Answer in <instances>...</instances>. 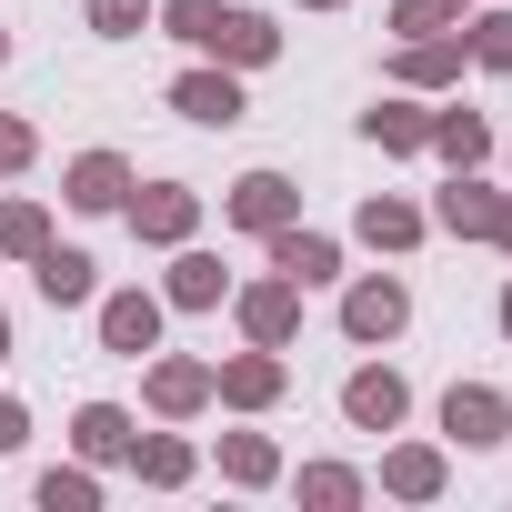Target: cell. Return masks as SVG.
<instances>
[{"label":"cell","instance_id":"obj_1","mask_svg":"<svg viewBox=\"0 0 512 512\" xmlns=\"http://www.w3.org/2000/svg\"><path fill=\"white\" fill-rule=\"evenodd\" d=\"M402 332H412V282H402V272H362V282L342 292V342L392 352Z\"/></svg>","mask_w":512,"mask_h":512},{"label":"cell","instance_id":"obj_2","mask_svg":"<svg viewBox=\"0 0 512 512\" xmlns=\"http://www.w3.org/2000/svg\"><path fill=\"white\" fill-rule=\"evenodd\" d=\"M282 392H292V362H282L272 342H241V352L211 362V402H221V412H272Z\"/></svg>","mask_w":512,"mask_h":512},{"label":"cell","instance_id":"obj_3","mask_svg":"<svg viewBox=\"0 0 512 512\" xmlns=\"http://www.w3.org/2000/svg\"><path fill=\"white\" fill-rule=\"evenodd\" d=\"M121 221H131V241H151V251H181V241L201 231V191H191V181H131Z\"/></svg>","mask_w":512,"mask_h":512},{"label":"cell","instance_id":"obj_4","mask_svg":"<svg viewBox=\"0 0 512 512\" xmlns=\"http://www.w3.org/2000/svg\"><path fill=\"white\" fill-rule=\"evenodd\" d=\"M442 442L452 452H502L512 442V392L502 382H452L442 392Z\"/></svg>","mask_w":512,"mask_h":512},{"label":"cell","instance_id":"obj_5","mask_svg":"<svg viewBox=\"0 0 512 512\" xmlns=\"http://www.w3.org/2000/svg\"><path fill=\"white\" fill-rule=\"evenodd\" d=\"M91 322H101V352H121V362H151V352H161V322H171V302L131 282V292H101V302H91Z\"/></svg>","mask_w":512,"mask_h":512},{"label":"cell","instance_id":"obj_6","mask_svg":"<svg viewBox=\"0 0 512 512\" xmlns=\"http://www.w3.org/2000/svg\"><path fill=\"white\" fill-rule=\"evenodd\" d=\"M221 221L251 231V241H272L282 221H302V181H292V171H241V181L221 191Z\"/></svg>","mask_w":512,"mask_h":512},{"label":"cell","instance_id":"obj_7","mask_svg":"<svg viewBox=\"0 0 512 512\" xmlns=\"http://www.w3.org/2000/svg\"><path fill=\"white\" fill-rule=\"evenodd\" d=\"M231 312H241V342H272V352L302 342V282H282V272L231 282Z\"/></svg>","mask_w":512,"mask_h":512},{"label":"cell","instance_id":"obj_8","mask_svg":"<svg viewBox=\"0 0 512 512\" xmlns=\"http://www.w3.org/2000/svg\"><path fill=\"white\" fill-rule=\"evenodd\" d=\"M171 111H181L191 131H231V121H251V101H241V71H231V61H191V71L171 81Z\"/></svg>","mask_w":512,"mask_h":512},{"label":"cell","instance_id":"obj_9","mask_svg":"<svg viewBox=\"0 0 512 512\" xmlns=\"http://www.w3.org/2000/svg\"><path fill=\"white\" fill-rule=\"evenodd\" d=\"M342 422H352V432H402V422H412V382H402L392 362H352V372H342Z\"/></svg>","mask_w":512,"mask_h":512},{"label":"cell","instance_id":"obj_10","mask_svg":"<svg viewBox=\"0 0 512 512\" xmlns=\"http://www.w3.org/2000/svg\"><path fill=\"white\" fill-rule=\"evenodd\" d=\"M141 402H151V422H191V412H211V362H191V352H151Z\"/></svg>","mask_w":512,"mask_h":512},{"label":"cell","instance_id":"obj_11","mask_svg":"<svg viewBox=\"0 0 512 512\" xmlns=\"http://www.w3.org/2000/svg\"><path fill=\"white\" fill-rule=\"evenodd\" d=\"M262 262H272L282 282L322 292V282H342V241H332V231H312V221H282V231L262 241Z\"/></svg>","mask_w":512,"mask_h":512},{"label":"cell","instance_id":"obj_12","mask_svg":"<svg viewBox=\"0 0 512 512\" xmlns=\"http://www.w3.org/2000/svg\"><path fill=\"white\" fill-rule=\"evenodd\" d=\"M31 292H41L51 312H81V302H101V262L71 251V241H41V251H31Z\"/></svg>","mask_w":512,"mask_h":512},{"label":"cell","instance_id":"obj_13","mask_svg":"<svg viewBox=\"0 0 512 512\" xmlns=\"http://www.w3.org/2000/svg\"><path fill=\"white\" fill-rule=\"evenodd\" d=\"M352 131H362V141H372L382 161H412V151L432 141V111H422V91H382V101H372V111H362Z\"/></svg>","mask_w":512,"mask_h":512},{"label":"cell","instance_id":"obj_14","mask_svg":"<svg viewBox=\"0 0 512 512\" xmlns=\"http://www.w3.org/2000/svg\"><path fill=\"white\" fill-rule=\"evenodd\" d=\"M201 61L272 71V61H282V21H272V11H221V31H211V51H201Z\"/></svg>","mask_w":512,"mask_h":512},{"label":"cell","instance_id":"obj_15","mask_svg":"<svg viewBox=\"0 0 512 512\" xmlns=\"http://www.w3.org/2000/svg\"><path fill=\"white\" fill-rule=\"evenodd\" d=\"M161 302H171V312H221V302H231L221 251H191V241H181V251H171V272H161Z\"/></svg>","mask_w":512,"mask_h":512},{"label":"cell","instance_id":"obj_16","mask_svg":"<svg viewBox=\"0 0 512 512\" xmlns=\"http://www.w3.org/2000/svg\"><path fill=\"white\" fill-rule=\"evenodd\" d=\"M462 61H472V51H462V31H432V41H402V51H392V81L432 101V91H452V81H462Z\"/></svg>","mask_w":512,"mask_h":512},{"label":"cell","instance_id":"obj_17","mask_svg":"<svg viewBox=\"0 0 512 512\" xmlns=\"http://www.w3.org/2000/svg\"><path fill=\"white\" fill-rule=\"evenodd\" d=\"M61 201H71V211H91V221H101V211H121V201H131V161H121V151H81V161L61 171Z\"/></svg>","mask_w":512,"mask_h":512},{"label":"cell","instance_id":"obj_18","mask_svg":"<svg viewBox=\"0 0 512 512\" xmlns=\"http://www.w3.org/2000/svg\"><path fill=\"white\" fill-rule=\"evenodd\" d=\"M442 482H452V452L442 442H392L382 452V492L392 502H442Z\"/></svg>","mask_w":512,"mask_h":512},{"label":"cell","instance_id":"obj_19","mask_svg":"<svg viewBox=\"0 0 512 512\" xmlns=\"http://www.w3.org/2000/svg\"><path fill=\"white\" fill-rule=\"evenodd\" d=\"M492 201H502V191H492L482 171H452V181L432 191V231H452V241H482V231H492Z\"/></svg>","mask_w":512,"mask_h":512},{"label":"cell","instance_id":"obj_20","mask_svg":"<svg viewBox=\"0 0 512 512\" xmlns=\"http://www.w3.org/2000/svg\"><path fill=\"white\" fill-rule=\"evenodd\" d=\"M422 231H432V211H412L402 191H372L352 211V241H372V251H422Z\"/></svg>","mask_w":512,"mask_h":512},{"label":"cell","instance_id":"obj_21","mask_svg":"<svg viewBox=\"0 0 512 512\" xmlns=\"http://www.w3.org/2000/svg\"><path fill=\"white\" fill-rule=\"evenodd\" d=\"M131 442H141V422H131L121 402H81V412H71V452H81L91 472H101V462H131Z\"/></svg>","mask_w":512,"mask_h":512},{"label":"cell","instance_id":"obj_22","mask_svg":"<svg viewBox=\"0 0 512 512\" xmlns=\"http://www.w3.org/2000/svg\"><path fill=\"white\" fill-rule=\"evenodd\" d=\"M191 472H201V452H191V442H181V432H171V422H161V432H141V442H131V482H141V492H181V482H191Z\"/></svg>","mask_w":512,"mask_h":512},{"label":"cell","instance_id":"obj_23","mask_svg":"<svg viewBox=\"0 0 512 512\" xmlns=\"http://www.w3.org/2000/svg\"><path fill=\"white\" fill-rule=\"evenodd\" d=\"M442 171H482L492 161V121L482 111H432V141H422Z\"/></svg>","mask_w":512,"mask_h":512},{"label":"cell","instance_id":"obj_24","mask_svg":"<svg viewBox=\"0 0 512 512\" xmlns=\"http://www.w3.org/2000/svg\"><path fill=\"white\" fill-rule=\"evenodd\" d=\"M221 482L231 492H272L282 482V442L272 432H221Z\"/></svg>","mask_w":512,"mask_h":512},{"label":"cell","instance_id":"obj_25","mask_svg":"<svg viewBox=\"0 0 512 512\" xmlns=\"http://www.w3.org/2000/svg\"><path fill=\"white\" fill-rule=\"evenodd\" d=\"M462 51L492 71V81H512V11L492 0V11H462Z\"/></svg>","mask_w":512,"mask_h":512},{"label":"cell","instance_id":"obj_26","mask_svg":"<svg viewBox=\"0 0 512 512\" xmlns=\"http://www.w3.org/2000/svg\"><path fill=\"white\" fill-rule=\"evenodd\" d=\"M292 492H302L312 512H352V502H362L372 482H362L352 462H302V472H292Z\"/></svg>","mask_w":512,"mask_h":512},{"label":"cell","instance_id":"obj_27","mask_svg":"<svg viewBox=\"0 0 512 512\" xmlns=\"http://www.w3.org/2000/svg\"><path fill=\"white\" fill-rule=\"evenodd\" d=\"M31 492H41V512H101V472L91 462H51Z\"/></svg>","mask_w":512,"mask_h":512},{"label":"cell","instance_id":"obj_28","mask_svg":"<svg viewBox=\"0 0 512 512\" xmlns=\"http://www.w3.org/2000/svg\"><path fill=\"white\" fill-rule=\"evenodd\" d=\"M41 241H51V211L31 191H11V201H0V262H31Z\"/></svg>","mask_w":512,"mask_h":512},{"label":"cell","instance_id":"obj_29","mask_svg":"<svg viewBox=\"0 0 512 512\" xmlns=\"http://www.w3.org/2000/svg\"><path fill=\"white\" fill-rule=\"evenodd\" d=\"M151 31H171V41L211 51V31H221V0H161V11H151Z\"/></svg>","mask_w":512,"mask_h":512},{"label":"cell","instance_id":"obj_30","mask_svg":"<svg viewBox=\"0 0 512 512\" xmlns=\"http://www.w3.org/2000/svg\"><path fill=\"white\" fill-rule=\"evenodd\" d=\"M151 11H161V0H81V21H91L101 41H141V31H151Z\"/></svg>","mask_w":512,"mask_h":512},{"label":"cell","instance_id":"obj_31","mask_svg":"<svg viewBox=\"0 0 512 512\" xmlns=\"http://www.w3.org/2000/svg\"><path fill=\"white\" fill-rule=\"evenodd\" d=\"M392 31H402V41H432V31H462V0H392Z\"/></svg>","mask_w":512,"mask_h":512},{"label":"cell","instance_id":"obj_32","mask_svg":"<svg viewBox=\"0 0 512 512\" xmlns=\"http://www.w3.org/2000/svg\"><path fill=\"white\" fill-rule=\"evenodd\" d=\"M31 161H41V131H31L21 111H0V181H21Z\"/></svg>","mask_w":512,"mask_h":512},{"label":"cell","instance_id":"obj_33","mask_svg":"<svg viewBox=\"0 0 512 512\" xmlns=\"http://www.w3.org/2000/svg\"><path fill=\"white\" fill-rule=\"evenodd\" d=\"M21 442H31V412H21V392H0V462H11Z\"/></svg>","mask_w":512,"mask_h":512},{"label":"cell","instance_id":"obj_34","mask_svg":"<svg viewBox=\"0 0 512 512\" xmlns=\"http://www.w3.org/2000/svg\"><path fill=\"white\" fill-rule=\"evenodd\" d=\"M482 241H492V251H512V191L492 201V231H482Z\"/></svg>","mask_w":512,"mask_h":512},{"label":"cell","instance_id":"obj_35","mask_svg":"<svg viewBox=\"0 0 512 512\" xmlns=\"http://www.w3.org/2000/svg\"><path fill=\"white\" fill-rule=\"evenodd\" d=\"M492 322H502V342H512V282H502V302H492Z\"/></svg>","mask_w":512,"mask_h":512},{"label":"cell","instance_id":"obj_36","mask_svg":"<svg viewBox=\"0 0 512 512\" xmlns=\"http://www.w3.org/2000/svg\"><path fill=\"white\" fill-rule=\"evenodd\" d=\"M0 362H11V312H0Z\"/></svg>","mask_w":512,"mask_h":512},{"label":"cell","instance_id":"obj_37","mask_svg":"<svg viewBox=\"0 0 512 512\" xmlns=\"http://www.w3.org/2000/svg\"><path fill=\"white\" fill-rule=\"evenodd\" d=\"M302 11H342V0H302Z\"/></svg>","mask_w":512,"mask_h":512},{"label":"cell","instance_id":"obj_38","mask_svg":"<svg viewBox=\"0 0 512 512\" xmlns=\"http://www.w3.org/2000/svg\"><path fill=\"white\" fill-rule=\"evenodd\" d=\"M0 61H11V21H0Z\"/></svg>","mask_w":512,"mask_h":512},{"label":"cell","instance_id":"obj_39","mask_svg":"<svg viewBox=\"0 0 512 512\" xmlns=\"http://www.w3.org/2000/svg\"><path fill=\"white\" fill-rule=\"evenodd\" d=\"M502 161H512V151H502Z\"/></svg>","mask_w":512,"mask_h":512}]
</instances>
